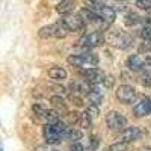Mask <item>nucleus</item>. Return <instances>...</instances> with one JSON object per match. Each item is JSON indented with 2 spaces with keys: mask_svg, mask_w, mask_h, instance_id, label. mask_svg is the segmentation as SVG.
I'll list each match as a JSON object with an SVG mask.
<instances>
[{
  "mask_svg": "<svg viewBox=\"0 0 151 151\" xmlns=\"http://www.w3.org/2000/svg\"><path fill=\"white\" fill-rule=\"evenodd\" d=\"M68 27L64 24V21H58V23H53L50 26H44L41 27V30L38 32L41 38H65L68 35Z\"/></svg>",
  "mask_w": 151,
  "mask_h": 151,
  "instance_id": "obj_1",
  "label": "nucleus"
},
{
  "mask_svg": "<svg viewBox=\"0 0 151 151\" xmlns=\"http://www.w3.org/2000/svg\"><path fill=\"white\" fill-rule=\"evenodd\" d=\"M106 124L110 130H124L127 125V118L119 112H109L106 115Z\"/></svg>",
  "mask_w": 151,
  "mask_h": 151,
  "instance_id": "obj_2",
  "label": "nucleus"
},
{
  "mask_svg": "<svg viewBox=\"0 0 151 151\" xmlns=\"http://www.w3.org/2000/svg\"><path fill=\"white\" fill-rule=\"evenodd\" d=\"M42 133H44L45 142L50 144V145H55V144L60 142V139L64 137V134L59 132V129L56 127L55 122H47V124L44 125V132H42Z\"/></svg>",
  "mask_w": 151,
  "mask_h": 151,
  "instance_id": "obj_3",
  "label": "nucleus"
},
{
  "mask_svg": "<svg viewBox=\"0 0 151 151\" xmlns=\"http://www.w3.org/2000/svg\"><path fill=\"white\" fill-rule=\"evenodd\" d=\"M116 98L119 100L121 103L124 104H130L134 101V98H136V89L132 86V85H121L118 89H116Z\"/></svg>",
  "mask_w": 151,
  "mask_h": 151,
  "instance_id": "obj_4",
  "label": "nucleus"
},
{
  "mask_svg": "<svg viewBox=\"0 0 151 151\" xmlns=\"http://www.w3.org/2000/svg\"><path fill=\"white\" fill-rule=\"evenodd\" d=\"M104 73L100 70V68H89L83 73V79L85 82L91 83V85H98V83H103L104 80Z\"/></svg>",
  "mask_w": 151,
  "mask_h": 151,
  "instance_id": "obj_5",
  "label": "nucleus"
},
{
  "mask_svg": "<svg viewBox=\"0 0 151 151\" xmlns=\"http://www.w3.org/2000/svg\"><path fill=\"white\" fill-rule=\"evenodd\" d=\"M62 21H64V24L68 27L70 32H77L85 26V20L82 18V15H71L70 14V15H65L62 18Z\"/></svg>",
  "mask_w": 151,
  "mask_h": 151,
  "instance_id": "obj_6",
  "label": "nucleus"
},
{
  "mask_svg": "<svg viewBox=\"0 0 151 151\" xmlns=\"http://www.w3.org/2000/svg\"><path fill=\"white\" fill-rule=\"evenodd\" d=\"M80 45L82 47H97V45H101L103 42H104V38H103V35L101 33H89V35H85V36H82L80 38Z\"/></svg>",
  "mask_w": 151,
  "mask_h": 151,
  "instance_id": "obj_7",
  "label": "nucleus"
},
{
  "mask_svg": "<svg viewBox=\"0 0 151 151\" xmlns=\"http://www.w3.org/2000/svg\"><path fill=\"white\" fill-rule=\"evenodd\" d=\"M92 11H95L97 14L103 18L104 23H113L116 18V14H115V11H113L110 6H106V5H100L97 8H92Z\"/></svg>",
  "mask_w": 151,
  "mask_h": 151,
  "instance_id": "obj_8",
  "label": "nucleus"
},
{
  "mask_svg": "<svg viewBox=\"0 0 151 151\" xmlns=\"http://www.w3.org/2000/svg\"><path fill=\"white\" fill-rule=\"evenodd\" d=\"M141 137V130H139V127H125L124 130H121V136H119V139L122 141V142H127V144H130V142H133V141H137Z\"/></svg>",
  "mask_w": 151,
  "mask_h": 151,
  "instance_id": "obj_9",
  "label": "nucleus"
},
{
  "mask_svg": "<svg viewBox=\"0 0 151 151\" xmlns=\"http://www.w3.org/2000/svg\"><path fill=\"white\" fill-rule=\"evenodd\" d=\"M151 112V98H142L139 103H136V106L133 107V113L137 118H142L147 116L148 113Z\"/></svg>",
  "mask_w": 151,
  "mask_h": 151,
  "instance_id": "obj_10",
  "label": "nucleus"
},
{
  "mask_svg": "<svg viewBox=\"0 0 151 151\" xmlns=\"http://www.w3.org/2000/svg\"><path fill=\"white\" fill-rule=\"evenodd\" d=\"M110 44H113L118 48H127L132 44V38L125 33H116L110 36Z\"/></svg>",
  "mask_w": 151,
  "mask_h": 151,
  "instance_id": "obj_11",
  "label": "nucleus"
},
{
  "mask_svg": "<svg viewBox=\"0 0 151 151\" xmlns=\"http://www.w3.org/2000/svg\"><path fill=\"white\" fill-rule=\"evenodd\" d=\"M74 8H76V3L73 2V0H60V2L58 3V6H56V11L60 15H70L74 11Z\"/></svg>",
  "mask_w": 151,
  "mask_h": 151,
  "instance_id": "obj_12",
  "label": "nucleus"
},
{
  "mask_svg": "<svg viewBox=\"0 0 151 151\" xmlns=\"http://www.w3.org/2000/svg\"><path fill=\"white\" fill-rule=\"evenodd\" d=\"M127 67L132 70V71H142L144 70V60L137 56V55H132L127 58Z\"/></svg>",
  "mask_w": 151,
  "mask_h": 151,
  "instance_id": "obj_13",
  "label": "nucleus"
},
{
  "mask_svg": "<svg viewBox=\"0 0 151 151\" xmlns=\"http://www.w3.org/2000/svg\"><path fill=\"white\" fill-rule=\"evenodd\" d=\"M48 76H50V79H53L55 82H62V80L67 79V71L60 67H53V68L48 70Z\"/></svg>",
  "mask_w": 151,
  "mask_h": 151,
  "instance_id": "obj_14",
  "label": "nucleus"
},
{
  "mask_svg": "<svg viewBox=\"0 0 151 151\" xmlns=\"http://www.w3.org/2000/svg\"><path fill=\"white\" fill-rule=\"evenodd\" d=\"M50 103L53 104V107L58 110V112H67V104L64 101V98H62L60 95H53L52 98H50Z\"/></svg>",
  "mask_w": 151,
  "mask_h": 151,
  "instance_id": "obj_15",
  "label": "nucleus"
},
{
  "mask_svg": "<svg viewBox=\"0 0 151 151\" xmlns=\"http://www.w3.org/2000/svg\"><path fill=\"white\" fill-rule=\"evenodd\" d=\"M86 97H88V100H89L91 103H94V104H100V103L103 101V94L100 92L98 89H94V88H92L89 92H88Z\"/></svg>",
  "mask_w": 151,
  "mask_h": 151,
  "instance_id": "obj_16",
  "label": "nucleus"
},
{
  "mask_svg": "<svg viewBox=\"0 0 151 151\" xmlns=\"http://www.w3.org/2000/svg\"><path fill=\"white\" fill-rule=\"evenodd\" d=\"M68 64H71L73 67H82L86 64L85 60V55H71L68 58Z\"/></svg>",
  "mask_w": 151,
  "mask_h": 151,
  "instance_id": "obj_17",
  "label": "nucleus"
},
{
  "mask_svg": "<svg viewBox=\"0 0 151 151\" xmlns=\"http://www.w3.org/2000/svg\"><path fill=\"white\" fill-rule=\"evenodd\" d=\"M64 137H68V139H71V141H79V139H82V132L76 130L74 127L68 125V129H67V132H65Z\"/></svg>",
  "mask_w": 151,
  "mask_h": 151,
  "instance_id": "obj_18",
  "label": "nucleus"
},
{
  "mask_svg": "<svg viewBox=\"0 0 151 151\" xmlns=\"http://www.w3.org/2000/svg\"><path fill=\"white\" fill-rule=\"evenodd\" d=\"M92 116L89 115L88 112H83L82 115H80V125H82V129H91V124H92Z\"/></svg>",
  "mask_w": 151,
  "mask_h": 151,
  "instance_id": "obj_19",
  "label": "nucleus"
},
{
  "mask_svg": "<svg viewBox=\"0 0 151 151\" xmlns=\"http://www.w3.org/2000/svg\"><path fill=\"white\" fill-rule=\"evenodd\" d=\"M32 110H33V113H35V115H38L40 118H44L48 109H47V107H45L42 103H35V104L32 106Z\"/></svg>",
  "mask_w": 151,
  "mask_h": 151,
  "instance_id": "obj_20",
  "label": "nucleus"
},
{
  "mask_svg": "<svg viewBox=\"0 0 151 151\" xmlns=\"http://www.w3.org/2000/svg\"><path fill=\"white\" fill-rule=\"evenodd\" d=\"M44 118H45L48 122H58L60 116H59V112H58L56 109H48Z\"/></svg>",
  "mask_w": 151,
  "mask_h": 151,
  "instance_id": "obj_21",
  "label": "nucleus"
},
{
  "mask_svg": "<svg viewBox=\"0 0 151 151\" xmlns=\"http://www.w3.org/2000/svg\"><path fill=\"white\" fill-rule=\"evenodd\" d=\"M65 116H67V124L71 125V127H73L76 122H80V115H79L77 112H68Z\"/></svg>",
  "mask_w": 151,
  "mask_h": 151,
  "instance_id": "obj_22",
  "label": "nucleus"
},
{
  "mask_svg": "<svg viewBox=\"0 0 151 151\" xmlns=\"http://www.w3.org/2000/svg\"><path fill=\"white\" fill-rule=\"evenodd\" d=\"M141 21L139 15H136L134 12H129L127 15H125V24H129V26H133V24H137Z\"/></svg>",
  "mask_w": 151,
  "mask_h": 151,
  "instance_id": "obj_23",
  "label": "nucleus"
},
{
  "mask_svg": "<svg viewBox=\"0 0 151 151\" xmlns=\"http://www.w3.org/2000/svg\"><path fill=\"white\" fill-rule=\"evenodd\" d=\"M106 151H127V142H116V144H112Z\"/></svg>",
  "mask_w": 151,
  "mask_h": 151,
  "instance_id": "obj_24",
  "label": "nucleus"
},
{
  "mask_svg": "<svg viewBox=\"0 0 151 151\" xmlns=\"http://www.w3.org/2000/svg\"><path fill=\"white\" fill-rule=\"evenodd\" d=\"M86 112L89 113V115H91L94 119H95V118H98V115H100V109H98V104H94V103H91L89 106H88Z\"/></svg>",
  "mask_w": 151,
  "mask_h": 151,
  "instance_id": "obj_25",
  "label": "nucleus"
},
{
  "mask_svg": "<svg viewBox=\"0 0 151 151\" xmlns=\"http://www.w3.org/2000/svg\"><path fill=\"white\" fill-rule=\"evenodd\" d=\"M85 60H86V64L88 65H97L98 64V56L94 55V53H85Z\"/></svg>",
  "mask_w": 151,
  "mask_h": 151,
  "instance_id": "obj_26",
  "label": "nucleus"
},
{
  "mask_svg": "<svg viewBox=\"0 0 151 151\" xmlns=\"http://www.w3.org/2000/svg\"><path fill=\"white\" fill-rule=\"evenodd\" d=\"M136 6L142 11H150L151 9V0H136Z\"/></svg>",
  "mask_w": 151,
  "mask_h": 151,
  "instance_id": "obj_27",
  "label": "nucleus"
},
{
  "mask_svg": "<svg viewBox=\"0 0 151 151\" xmlns=\"http://www.w3.org/2000/svg\"><path fill=\"white\" fill-rule=\"evenodd\" d=\"M98 147H100V137L98 136H91L89 137V148L92 151H95Z\"/></svg>",
  "mask_w": 151,
  "mask_h": 151,
  "instance_id": "obj_28",
  "label": "nucleus"
},
{
  "mask_svg": "<svg viewBox=\"0 0 151 151\" xmlns=\"http://www.w3.org/2000/svg\"><path fill=\"white\" fill-rule=\"evenodd\" d=\"M141 36L144 38L145 41H151V26H145L141 30Z\"/></svg>",
  "mask_w": 151,
  "mask_h": 151,
  "instance_id": "obj_29",
  "label": "nucleus"
},
{
  "mask_svg": "<svg viewBox=\"0 0 151 151\" xmlns=\"http://www.w3.org/2000/svg\"><path fill=\"white\" fill-rule=\"evenodd\" d=\"M141 82H142V85H145V86H151V74L145 71V73L141 76Z\"/></svg>",
  "mask_w": 151,
  "mask_h": 151,
  "instance_id": "obj_30",
  "label": "nucleus"
},
{
  "mask_svg": "<svg viewBox=\"0 0 151 151\" xmlns=\"http://www.w3.org/2000/svg\"><path fill=\"white\" fill-rule=\"evenodd\" d=\"M113 82H115V79H113L112 76H106L104 80H103V85H104L106 88H112V86H113Z\"/></svg>",
  "mask_w": 151,
  "mask_h": 151,
  "instance_id": "obj_31",
  "label": "nucleus"
},
{
  "mask_svg": "<svg viewBox=\"0 0 151 151\" xmlns=\"http://www.w3.org/2000/svg\"><path fill=\"white\" fill-rule=\"evenodd\" d=\"M144 70H151V58L144 59Z\"/></svg>",
  "mask_w": 151,
  "mask_h": 151,
  "instance_id": "obj_32",
  "label": "nucleus"
},
{
  "mask_svg": "<svg viewBox=\"0 0 151 151\" xmlns=\"http://www.w3.org/2000/svg\"><path fill=\"white\" fill-rule=\"evenodd\" d=\"M71 151H83V147H82L80 144H74V145L71 147Z\"/></svg>",
  "mask_w": 151,
  "mask_h": 151,
  "instance_id": "obj_33",
  "label": "nucleus"
},
{
  "mask_svg": "<svg viewBox=\"0 0 151 151\" xmlns=\"http://www.w3.org/2000/svg\"><path fill=\"white\" fill-rule=\"evenodd\" d=\"M141 151H151V147H144Z\"/></svg>",
  "mask_w": 151,
  "mask_h": 151,
  "instance_id": "obj_34",
  "label": "nucleus"
}]
</instances>
